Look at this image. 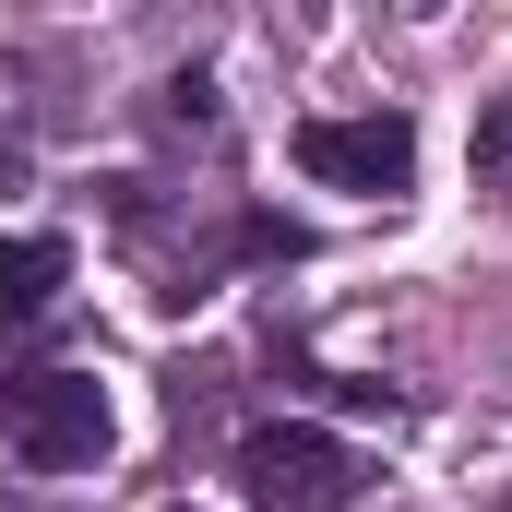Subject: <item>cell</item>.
Wrapping results in <instances>:
<instances>
[{"mask_svg":"<svg viewBox=\"0 0 512 512\" xmlns=\"http://www.w3.org/2000/svg\"><path fill=\"white\" fill-rule=\"evenodd\" d=\"M108 382L96 370H24V382H0V441L36 465V477H84L96 453H108Z\"/></svg>","mask_w":512,"mask_h":512,"instance_id":"6da1fadb","label":"cell"},{"mask_svg":"<svg viewBox=\"0 0 512 512\" xmlns=\"http://www.w3.org/2000/svg\"><path fill=\"white\" fill-rule=\"evenodd\" d=\"M239 489H251V512H346L358 501V453L334 429H310V417H274V429L239 441Z\"/></svg>","mask_w":512,"mask_h":512,"instance_id":"7a4b0ae2","label":"cell"},{"mask_svg":"<svg viewBox=\"0 0 512 512\" xmlns=\"http://www.w3.org/2000/svg\"><path fill=\"white\" fill-rule=\"evenodd\" d=\"M298 179L322 191H405L417 179V120L405 108H370V120H298Z\"/></svg>","mask_w":512,"mask_h":512,"instance_id":"3957f363","label":"cell"},{"mask_svg":"<svg viewBox=\"0 0 512 512\" xmlns=\"http://www.w3.org/2000/svg\"><path fill=\"white\" fill-rule=\"evenodd\" d=\"M60 286H72V239H48V227L0 239V322H36Z\"/></svg>","mask_w":512,"mask_h":512,"instance_id":"277c9868","label":"cell"},{"mask_svg":"<svg viewBox=\"0 0 512 512\" xmlns=\"http://www.w3.org/2000/svg\"><path fill=\"white\" fill-rule=\"evenodd\" d=\"M477 155H489V167H512V96L489 108V120H477Z\"/></svg>","mask_w":512,"mask_h":512,"instance_id":"5b68a950","label":"cell"},{"mask_svg":"<svg viewBox=\"0 0 512 512\" xmlns=\"http://www.w3.org/2000/svg\"><path fill=\"white\" fill-rule=\"evenodd\" d=\"M179 512H191V501H179Z\"/></svg>","mask_w":512,"mask_h":512,"instance_id":"8992f818","label":"cell"}]
</instances>
